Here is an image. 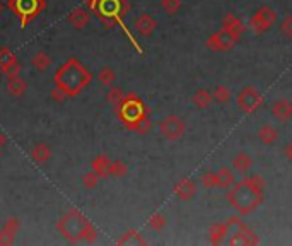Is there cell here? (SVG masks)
Returning a JSON list of instances; mask_svg holds the SVG:
<instances>
[{"label": "cell", "mask_w": 292, "mask_h": 246, "mask_svg": "<svg viewBox=\"0 0 292 246\" xmlns=\"http://www.w3.org/2000/svg\"><path fill=\"white\" fill-rule=\"evenodd\" d=\"M84 185L87 186V188H92V186H96V183H97V175L92 171V173H89V175H86L84 176Z\"/></svg>", "instance_id": "cell-37"}, {"label": "cell", "mask_w": 292, "mask_h": 246, "mask_svg": "<svg viewBox=\"0 0 292 246\" xmlns=\"http://www.w3.org/2000/svg\"><path fill=\"white\" fill-rule=\"evenodd\" d=\"M94 11L108 24H121V17L128 12V6H126L125 0H97Z\"/></svg>", "instance_id": "cell-5"}, {"label": "cell", "mask_w": 292, "mask_h": 246, "mask_svg": "<svg viewBox=\"0 0 292 246\" xmlns=\"http://www.w3.org/2000/svg\"><path fill=\"white\" fill-rule=\"evenodd\" d=\"M217 180H219V186H224V188H227V186L234 185V173L229 169V168H221L217 171Z\"/></svg>", "instance_id": "cell-19"}, {"label": "cell", "mask_w": 292, "mask_h": 246, "mask_svg": "<svg viewBox=\"0 0 292 246\" xmlns=\"http://www.w3.org/2000/svg\"><path fill=\"white\" fill-rule=\"evenodd\" d=\"M258 139L263 142L265 145H272L277 139H279V132H277L274 125H269V123H267V125L261 127L260 132H258Z\"/></svg>", "instance_id": "cell-16"}, {"label": "cell", "mask_w": 292, "mask_h": 246, "mask_svg": "<svg viewBox=\"0 0 292 246\" xmlns=\"http://www.w3.org/2000/svg\"><path fill=\"white\" fill-rule=\"evenodd\" d=\"M123 91L118 89V87H113L110 92H108V101L115 103V105H120L121 101H123Z\"/></svg>", "instance_id": "cell-34"}, {"label": "cell", "mask_w": 292, "mask_h": 246, "mask_svg": "<svg viewBox=\"0 0 292 246\" xmlns=\"http://www.w3.org/2000/svg\"><path fill=\"white\" fill-rule=\"evenodd\" d=\"M179 7H181V2H179V0H163V9L169 14L178 12Z\"/></svg>", "instance_id": "cell-31"}, {"label": "cell", "mask_w": 292, "mask_h": 246, "mask_svg": "<svg viewBox=\"0 0 292 246\" xmlns=\"http://www.w3.org/2000/svg\"><path fill=\"white\" fill-rule=\"evenodd\" d=\"M222 28L227 29V31H231L232 34H236V36H241V34L245 33V26H243V22L236 16H232V14H226V16H224Z\"/></svg>", "instance_id": "cell-13"}, {"label": "cell", "mask_w": 292, "mask_h": 246, "mask_svg": "<svg viewBox=\"0 0 292 246\" xmlns=\"http://www.w3.org/2000/svg\"><path fill=\"white\" fill-rule=\"evenodd\" d=\"M232 168H234L237 173H246V171L251 168V157L248 156L246 152H240V154L234 156V159H232Z\"/></svg>", "instance_id": "cell-18"}, {"label": "cell", "mask_w": 292, "mask_h": 246, "mask_svg": "<svg viewBox=\"0 0 292 246\" xmlns=\"http://www.w3.org/2000/svg\"><path fill=\"white\" fill-rule=\"evenodd\" d=\"M261 105H263V100H261L260 92H256L253 87H245L237 96V106L245 113H255L256 110H260Z\"/></svg>", "instance_id": "cell-9"}, {"label": "cell", "mask_w": 292, "mask_h": 246, "mask_svg": "<svg viewBox=\"0 0 292 246\" xmlns=\"http://www.w3.org/2000/svg\"><path fill=\"white\" fill-rule=\"evenodd\" d=\"M50 149L45 145V144H40V145H36L35 149H33V159H35L36 162H45L50 159Z\"/></svg>", "instance_id": "cell-24"}, {"label": "cell", "mask_w": 292, "mask_h": 246, "mask_svg": "<svg viewBox=\"0 0 292 246\" xmlns=\"http://www.w3.org/2000/svg\"><path fill=\"white\" fill-rule=\"evenodd\" d=\"M43 0H9V7L21 17V24H26L43 9Z\"/></svg>", "instance_id": "cell-7"}, {"label": "cell", "mask_w": 292, "mask_h": 246, "mask_svg": "<svg viewBox=\"0 0 292 246\" xmlns=\"http://www.w3.org/2000/svg\"><path fill=\"white\" fill-rule=\"evenodd\" d=\"M69 21L74 24L75 28H84L87 21H89V16H87V12L84 9H75V11L69 16Z\"/></svg>", "instance_id": "cell-20"}, {"label": "cell", "mask_w": 292, "mask_h": 246, "mask_svg": "<svg viewBox=\"0 0 292 246\" xmlns=\"http://www.w3.org/2000/svg\"><path fill=\"white\" fill-rule=\"evenodd\" d=\"M236 34H232L231 31H227V29H221V31L214 33L210 38L207 39V46L210 48L214 52H224V50H229V48L234 46V43L237 41Z\"/></svg>", "instance_id": "cell-8"}, {"label": "cell", "mask_w": 292, "mask_h": 246, "mask_svg": "<svg viewBox=\"0 0 292 246\" xmlns=\"http://www.w3.org/2000/svg\"><path fill=\"white\" fill-rule=\"evenodd\" d=\"M19 70H21V65H19V63L16 62V63H12V65L7 68L6 73H9V76H11V77H16L17 73H19Z\"/></svg>", "instance_id": "cell-38"}, {"label": "cell", "mask_w": 292, "mask_h": 246, "mask_svg": "<svg viewBox=\"0 0 292 246\" xmlns=\"http://www.w3.org/2000/svg\"><path fill=\"white\" fill-rule=\"evenodd\" d=\"M224 238H226V224H219L214 226L210 229V241L214 244L224 243Z\"/></svg>", "instance_id": "cell-25"}, {"label": "cell", "mask_w": 292, "mask_h": 246, "mask_svg": "<svg viewBox=\"0 0 292 246\" xmlns=\"http://www.w3.org/2000/svg\"><path fill=\"white\" fill-rule=\"evenodd\" d=\"M120 244H144L145 241L140 238L139 233H135V231H130V233H126L123 238L118 241Z\"/></svg>", "instance_id": "cell-27"}, {"label": "cell", "mask_w": 292, "mask_h": 246, "mask_svg": "<svg viewBox=\"0 0 292 246\" xmlns=\"http://www.w3.org/2000/svg\"><path fill=\"white\" fill-rule=\"evenodd\" d=\"M284 154H285V157L289 161H292V142H289V144L285 145V149H284Z\"/></svg>", "instance_id": "cell-39"}, {"label": "cell", "mask_w": 292, "mask_h": 246, "mask_svg": "<svg viewBox=\"0 0 292 246\" xmlns=\"http://www.w3.org/2000/svg\"><path fill=\"white\" fill-rule=\"evenodd\" d=\"M115 79H116V76H115V72L111 70V68H103L101 73H99V82H101V84H104V86H111L115 82Z\"/></svg>", "instance_id": "cell-29"}, {"label": "cell", "mask_w": 292, "mask_h": 246, "mask_svg": "<svg viewBox=\"0 0 292 246\" xmlns=\"http://www.w3.org/2000/svg\"><path fill=\"white\" fill-rule=\"evenodd\" d=\"M58 228H60L63 236L69 238L70 241H79L81 238H86V239L96 238V231L92 229V226L87 223L77 210H72V212L62 220Z\"/></svg>", "instance_id": "cell-3"}, {"label": "cell", "mask_w": 292, "mask_h": 246, "mask_svg": "<svg viewBox=\"0 0 292 246\" xmlns=\"http://www.w3.org/2000/svg\"><path fill=\"white\" fill-rule=\"evenodd\" d=\"M149 224H150V228H152V229L159 231V229H163L164 226H166V217H164L163 214H154L152 217H150Z\"/></svg>", "instance_id": "cell-30"}, {"label": "cell", "mask_w": 292, "mask_h": 246, "mask_svg": "<svg viewBox=\"0 0 292 246\" xmlns=\"http://www.w3.org/2000/svg\"><path fill=\"white\" fill-rule=\"evenodd\" d=\"M161 134H163L169 140H176L184 134V123L181 118L178 116H168L161 121Z\"/></svg>", "instance_id": "cell-10"}, {"label": "cell", "mask_w": 292, "mask_h": 246, "mask_svg": "<svg viewBox=\"0 0 292 246\" xmlns=\"http://www.w3.org/2000/svg\"><path fill=\"white\" fill-rule=\"evenodd\" d=\"M212 100H214V96L208 91H205V89L197 91V92H195V96H193L195 106H198V108H207L212 103Z\"/></svg>", "instance_id": "cell-21"}, {"label": "cell", "mask_w": 292, "mask_h": 246, "mask_svg": "<svg viewBox=\"0 0 292 246\" xmlns=\"http://www.w3.org/2000/svg\"><path fill=\"white\" fill-rule=\"evenodd\" d=\"M110 168H111V161L106 156H97L94 161H92V169L97 176H106L110 175Z\"/></svg>", "instance_id": "cell-17"}, {"label": "cell", "mask_w": 292, "mask_h": 246, "mask_svg": "<svg viewBox=\"0 0 292 246\" xmlns=\"http://www.w3.org/2000/svg\"><path fill=\"white\" fill-rule=\"evenodd\" d=\"M275 21V12L269 7H261L255 16L250 19V28L255 33H263L267 31Z\"/></svg>", "instance_id": "cell-11"}, {"label": "cell", "mask_w": 292, "mask_h": 246, "mask_svg": "<svg viewBox=\"0 0 292 246\" xmlns=\"http://www.w3.org/2000/svg\"><path fill=\"white\" fill-rule=\"evenodd\" d=\"M272 115L275 120H279L282 123L289 121L292 118V105L287 100H277L272 105Z\"/></svg>", "instance_id": "cell-12"}, {"label": "cell", "mask_w": 292, "mask_h": 246, "mask_svg": "<svg viewBox=\"0 0 292 246\" xmlns=\"http://www.w3.org/2000/svg\"><path fill=\"white\" fill-rule=\"evenodd\" d=\"M126 173V166L123 162H111V168H110V175L113 176H123Z\"/></svg>", "instance_id": "cell-35"}, {"label": "cell", "mask_w": 292, "mask_h": 246, "mask_svg": "<svg viewBox=\"0 0 292 246\" xmlns=\"http://www.w3.org/2000/svg\"><path fill=\"white\" fill-rule=\"evenodd\" d=\"M214 100H217L219 103H229L231 101V91H229V87H226V86H217L216 87V91H214Z\"/></svg>", "instance_id": "cell-26"}, {"label": "cell", "mask_w": 292, "mask_h": 246, "mask_svg": "<svg viewBox=\"0 0 292 246\" xmlns=\"http://www.w3.org/2000/svg\"><path fill=\"white\" fill-rule=\"evenodd\" d=\"M202 183L207 186V188H214V186H219V180H217V173H205L202 176Z\"/></svg>", "instance_id": "cell-32"}, {"label": "cell", "mask_w": 292, "mask_h": 246, "mask_svg": "<svg viewBox=\"0 0 292 246\" xmlns=\"http://www.w3.org/2000/svg\"><path fill=\"white\" fill-rule=\"evenodd\" d=\"M118 116L128 129L135 130L137 123L142 120V118L147 116V111H145L144 103L140 101L137 96L130 94V96H125L123 101L118 105Z\"/></svg>", "instance_id": "cell-4"}, {"label": "cell", "mask_w": 292, "mask_h": 246, "mask_svg": "<svg viewBox=\"0 0 292 246\" xmlns=\"http://www.w3.org/2000/svg\"><path fill=\"white\" fill-rule=\"evenodd\" d=\"M135 130H137L139 134H147V132L150 130V121H149V118H147V116L142 118V120H140V121L137 123Z\"/></svg>", "instance_id": "cell-36"}, {"label": "cell", "mask_w": 292, "mask_h": 246, "mask_svg": "<svg viewBox=\"0 0 292 246\" xmlns=\"http://www.w3.org/2000/svg\"><path fill=\"white\" fill-rule=\"evenodd\" d=\"M174 193L179 200H190L195 195V185L190 180H181L174 186Z\"/></svg>", "instance_id": "cell-15"}, {"label": "cell", "mask_w": 292, "mask_h": 246, "mask_svg": "<svg viewBox=\"0 0 292 246\" xmlns=\"http://www.w3.org/2000/svg\"><path fill=\"white\" fill-rule=\"evenodd\" d=\"M7 91L11 92L12 96H21L24 91H26V82L21 81L17 76L11 79V82H9L7 86Z\"/></svg>", "instance_id": "cell-22"}, {"label": "cell", "mask_w": 292, "mask_h": 246, "mask_svg": "<svg viewBox=\"0 0 292 246\" xmlns=\"http://www.w3.org/2000/svg\"><path fill=\"white\" fill-rule=\"evenodd\" d=\"M48 65H50V58L46 57V53H38V55L33 58V67L36 70H46Z\"/></svg>", "instance_id": "cell-28"}, {"label": "cell", "mask_w": 292, "mask_h": 246, "mask_svg": "<svg viewBox=\"0 0 292 246\" xmlns=\"http://www.w3.org/2000/svg\"><path fill=\"white\" fill-rule=\"evenodd\" d=\"M135 28H137V31L140 34L149 36V34L152 33L155 28H157V22H155L154 19L149 16V14H144V16H140L137 21H135Z\"/></svg>", "instance_id": "cell-14"}, {"label": "cell", "mask_w": 292, "mask_h": 246, "mask_svg": "<svg viewBox=\"0 0 292 246\" xmlns=\"http://www.w3.org/2000/svg\"><path fill=\"white\" fill-rule=\"evenodd\" d=\"M0 12H2V6H0Z\"/></svg>", "instance_id": "cell-41"}, {"label": "cell", "mask_w": 292, "mask_h": 246, "mask_svg": "<svg viewBox=\"0 0 292 246\" xmlns=\"http://www.w3.org/2000/svg\"><path fill=\"white\" fill-rule=\"evenodd\" d=\"M280 31L285 38L292 39V16H287L284 19V22L280 24Z\"/></svg>", "instance_id": "cell-33"}, {"label": "cell", "mask_w": 292, "mask_h": 246, "mask_svg": "<svg viewBox=\"0 0 292 246\" xmlns=\"http://www.w3.org/2000/svg\"><path fill=\"white\" fill-rule=\"evenodd\" d=\"M224 243L256 244L258 239L255 238V234H253L245 224H241L240 220H236V219H229L226 223V238H224Z\"/></svg>", "instance_id": "cell-6"}, {"label": "cell", "mask_w": 292, "mask_h": 246, "mask_svg": "<svg viewBox=\"0 0 292 246\" xmlns=\"http://www.w3.org/2000/svg\"><path fill=\"white\" fill-rule=\"evenodd\" d=\"M16 62H17L16 57H14V53L11 50H7V48H2V50H0V68H4V72Z\"/></svg>", "instance_id": "cell-23"}, {"label": "cell", "mask_w": 292, "mask_h": 246, "mask_svg": "<svg viewBox=\"0 0 292 246\" xmlns=\"http://www.w3.org/2000/svg\"><path fill=\"white\" fill-rule=\"evenodd\" d=\"M4 144H6V137H4V134H0V147H2Z\"/></svg>", "instance_id": "cell-40"}, {"label": "cell", "mask_w": 292, "mask_h": 246, "mask_svg": "<svg viewBox=\"0 0 292 246\" xmlns=\"http://www.w3.org/2000/svg\"><path fill=\"white\" fill-rule=\"evenodd\" d=\"M55 81L58 89H62L67 96H74L87 86V82L91 81V76L79 62L70 60L58 70Z\"/></svg>", "instance_id": "cell-2"}, {"label": "cell", "mask_w": 292, "mask_h": 246, "mask_svg": "<svg viewBox=\"0 0 292 246\" xmlns=\"http://www.w3.org/2000/svg\"><path fill=\"white\" fill-rule=\"evenodd\" d=\"M227 199L237 212L250 214L263 202V190L256 188L250 180L245 178L229 190Z\"/></svg>", "instance_id": "cell-1"}]
</instances>
